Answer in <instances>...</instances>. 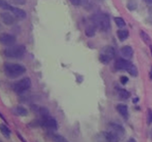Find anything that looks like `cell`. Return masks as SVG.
Wrapping results in <instances>:
<instances>
[{"label": "cell", "instance_id": "1", "mask_svg": "<svg viewBox=\"0 0 152 142\" xmlns=\"http://www.w3.org/2000/svg\"><path fill=\"white\" fill-rule=\"evenodd\" d=\"M4 70L7 75L11 78H17L19 75H23V72H26V69L22 65L19 64H14V63H6L4 66Z\"/></svg>", "mask_w": 152, "mask_h": 142}, {"label": "cell", "instance_id": "2", "mask_svg": "<svg viewBox=\"0 0 152 142\" xmlns=\"http://www.w3.org/2000/svg\"><path fill=\"white\" fill-rule=\"evenodd\" d=\"M92 20L94 22V25L96 27H98L99 29H101L102 30H107L110 27V21L109 17L106 14L99 13L96 15L92 17Z\"/></svg>", "mask_w": 152, "mask_h": 142}, {"label": "cell", "instance_id": "3", "mask_svg": "<svg viewBox=\"0 0 152 142\" xmlns=\"http://www.w3.org/2000/svg\"><path fill=\"white\" fill-rule=\"evenodd\" d=\"M26 53V47L23 45H15L7 47L4 50V55L9 58H22Z\"/></svg>", "mask_w": 152, "mask_h": 142}, {"label": "cell", "instance_id": "4", "mask_svg": "<svg viewBox=\"0 0 152 142\" xmlns=\"http://www.w3.org/2000/svg\"><path fill=\"white\" fill-rule=\"evenodd\" d=\"M114 57H115V51L111 46H105L99 54V60L103 64L109 63Z\"/></svg>", "mask_w": 152, "mask_h": 142}, {"label": "cell", "instance_id": "5", "mask_svg": "<svg viewBox=\"0 0 152 142\" xmlns=\"http://www.w3.org/2000/svg\"><path fill=\"white\" fill-rule=\"evenodd\" d=\"M31 86V81L28 78H23L20 81H17L15 84H14V90H15L17 93H20L25 92L26 90H28L29 87Z\"/></svg>", "mask_w": 152, "mask_h": 142}, {"label": "cell", "instance_id": "6", "mask_svg": "<svg viewBox=\"0 0 152 142\" xmlns=\"http://www.w3.org/2000/svg\"><path fill=\"white\" fill-rule=\"evenodd\" d=\"M110 132H111L113 135H115L117 139L124 136V133H125V130L122 126L118 124H110Z\"/></svg>", "mask_w": 152, "mask_h": 142}, {"label": "cell", "instance_id": "7", "mask_svg": "<svg viewBox=\"0 0 152 142\" xmlns=\"http://www.w3.org/2000/svg\"><path fill=\"white\" fill-rule=\"evenodd\" d=\"M1 42L6 46H11L16 42V36H12V34L4 33L1 36Z\"/></svg>", "mask_w": 152, "mask_h": 142}, {"label": "cell", "instance_id": "8", "mask_svg": "<svg viewBox=\"0 0 152 142\" xmlns=\"http://www.w3.org/2000/svg\"><path fill=\"white\" fill-rule=\"evenodd\" d=\"M15 18L16 17L13 15V14H10V13H7V12H3L1 14V21L5 25H13L15 23Z\"/></svg>", "mask_w": 152, "mask_h": 142}, {"label": "cell", "instance_id": "9", "mask_svg": "<svg viewBox=\"0 0 152 142\" xmlns=\"http://www.w3.org/2000/svg\"><path fill=\"white\" fill-rule=\"evenodd\" d=\"M43 126L47 129H56L58 127V123L57 121L54 119V118L51 117H47L45 118L43 121Z\"/></svg>", "mask_w": 152, "mask_h": 142}, {"label": "cell", "instance_id": "10", "mask_svg": "<svg viewBox=\"0 0 152 142\" xmlns=\"http://www.w3.org/2000/svg\"><path fill=\"white\" fill-rule=\"evenodd\" d=\"M131 63L126 59H123V58H120L118 60L116 61V64H115V68L117 70H125L127 71L128 68L130 67Z\"/></svg>", "mask_w": 152, "mask_h": 142}, {"label": "cell", "instance_id": "11", "mask_svg": "<svg viewBox=\"0 0 152 142\" xmlns=\"http://www.w3.org/2000/svg\"><path fill=\"white\" fill-rule=\"evenodd\" d=\"M10 11H11L13 15L15 16L16 18H18V19H26V11H23V10H22V9L17 8V7L12 6V8H11Z\"/></svg>", "mask_w": 152, "mask_h": 142}, {"label": "cell", "instance_id": "12", "mask_svg": "<svg viewBox=\"0 0 152 142\" xmlns=\"http://www.w3.org/2000/svg\"><path fill=\"white\" fill-rule=\"evenodd\" d=\"M134 54V50L133 48L129 46V45H126V46H123L121 48V55L125 58H131L133 56Z\"/></svg>", "mask_w": 152, "mask_h": 142}, {"label": "cell", "instance_id": "13", "mask_svg": "<svg viewBox=\"0 0 152 142\" xmlns=\"http://www.w3.org/2000/svg\"><path fill=\"white\" fill-rule=\"evenodd\" d=\"M116 109L121 116H123L125 119H128V116L129 115H128V107L126 105H124V104H120V105H117Z\"/></svg>", "mask_w": 152, "mask_h": 142}, {"label": "cell", "instance_id": "14", "mask_svg": "<svg viewBox=\"0 0 152 142\" xmlns=\"http://www.w3.org/2000/svg\"><path fill=\"white\" fill-rule=\"evenodd\" d=\"M117 36L121 41H124L129 37V32L127 30H119L117 32Z\"/></svg>", "mask_w": 152, "mask_h": 142}, {"label": "cell", "instance_id": "15", "mask_svg": "<svg viewBox=\"0 0 152 142\" xmlns=\"http://www.w3.org/2000/svg\"><path fill=\"white\" fill-rule=\"evenodd\" d=\"M85 33L86 36L89 37H93L96 34V26L95 25H90L86 27L85 30Z\"/></svg>", "mask_w": 152, "mask_h": 142}, {"label": "cell", "instance_id": "16", "mask_svg": "<svg viewBox=\"0 0 152 142\" xmlns=\"http://www.w3.org/2000/svg\"><path fill=\"white\" fill-rule=\"evenodd\" d=\"M140 36L141 40H143L144 43H146V44H150L151 43V37L148 36V34L144 32V30H140Z\"/></svg>", "mask_w": 152, "mask_h": 142}, {"label": "cell", "instance_id": "17", "mask_svg": "<svg viewBox=\"0 0 152 142\" xmlns=\"http://www.w3.org/2000/svg\"><path fill=\"white\" fill-rule=\"evenodd\" d=\"M127 72H129V74L132 75V77H137V69L136 66L133 65V64L130 65V67L128 68Z\"/></svg>", "mask_w": 152, "mask_h": 142}, {"label": "cell", "instance_id": "18", "mask_svg": "<svg viewBox=\"0 0 152 142\" xmlns=\"http://www.w3.org/2000/svg\"><path fill=\"white\" fill-rule=\"evenodd\" d=\"M118 94L121 99H128L130 97V93L122 88H118Z\"/></svg>", "mask_w": 152, "mask_h": 142}, {"label": "cell", "instance_id": "19", "mask_svg": "<svg viewBox=\"0 0 152 142\" xmlns=\"http://www.w3.org/2000/svg\"><path fill=\"white\" fill-rule=\"evenodd\" d=\"M15 112H16V114H18V115H20V116H26L27 115V110L23 106L17 107Z\"/></svg>", "mask_w": 152, "mask_h": 142}, {"label": "cell", "instance_id": "20", "mask_svg": "<svg viewBox=\"0 0 152 142\" xmlns=\"http://www.w3.org/2000/svg\"><path fill=\"white\" fill-rule=\"evenodd\" d=\"M114 22H115L117 27H124L126 26V22L124 21V19L121 18V17H116V18L114 19Z\"/></svg>", "mask_w": 152, "mask_h": 142}, {"label": "cell", "instance_id": "21", "mask_svg": "<svg viewBox=\"0 0 152 142\" xmlns=\"http://www.w3.org/2000/svg\"><path fill=\"white\" fill-rule=\"evenodd\" d=\"M137 7V2L134 1V0H129L127 3V8L130 10V11H134V10H136Z\"/></svg>", "mask_w": 152, "mask_h": 142}, {"label": "cell", "instance_id": "22", "mask_svg": "<svg viewBox=\"0 0 152 142\" xmlns=\"http://www.w3.org/2000/svg\"><path fill=\"white\" fill-rule=\"evenodd\" d=\"M0 6H1V8L2 9H4V10H11L12 8V5H10L8 2L6 1V0H1L0 1Z\"/></svg>", "mask_w": 152, "mask_h": 142}, {"label": "cell", "instance_id": "23", "mask_svg": "<svg viewBox=\"0 0 152 142\" xmlns=\"http://www.w3.org/2000/svg\"><path fill=\"white\" fill-rule=\"evenodd\" d=\"M53 140L54 142H67V140L65 139L64 136L58 135V134H55L53 136Z\"/></svg>", "mask_w": 152, "mask_h": 142}, {"label": "cell", "instance_id": "24", "mask_svg": "<svg viewBox=\"0 0 152 142\" xmlns=\"http://www.w3.org/2000/svg\"><path fill=\"white\" fill-rule=\"evenodd\" d=\"M1 132H2V134H4V136L9 137L10 134H11V130H10L6 126H1Z\"/></svg>", "mask_w": 152, "mask_h": 142}, {"label": "cell", "instance_id": "25", "mask_svg": "<svg viewBox=\"0 0 152 142\" xmlns=\"http://www.w3.org/2000/svg\"><path fill=\"white\" fill-rule=\"evenodd\" d=\"M146 121H147L148 124H152V110L151 109H149L147 111V119H146Z\"/></svg>", "mask_w": 152, "mask_h": 142}, {"label": "cell", "instance_id": "26", "mask_svg": "<svg viewBox=\"0 0 152 142\" xmlns=\"http://www.w3.org/2000/svg\"><path fill=\"white\" fill-rule=\"evenodd\" d=\"M39 112H40V114H41V115H42L44 118H47V117H48V114H49V113H48V110H47V109H45V108H41Z\"/></svg>", "mask_w": 152, "mask_h": 142}, {"label": "cell", "instance_id": "27", "mask_svg": "<svg viewBox=\"0 0 152 142\" xmlns=\"http://www.w3.org/2000/svg\"><path fill=\"white\" fill-rule=\"evenodd\" d=\"M128 81H129V78H128L127 77H121L120 78V81L122 84H126L128 82Z\"/></svg>", "mask_w": 152, "mask_h": 142}, {"label": "cell", "instance_id": "28", "mask_svg": "<svg viewBox=\"0 0 152 142\" xmlns=\"http://www.w3.org/2000/svg\"><path fill=\"white\" fill-rule=\"evenodd\" d=\"M69 1L71 2V4L74 5V6L80 5V3H81V0H69Z\"/></svg>", "mask_w": 152, "mask_h": 142}, {"label": "cell", "instance_id": "29", "mask_svg": "<svg viewBox=\"0 0 152 142\" xmlns=\"http://www.w3.org/2000/svg\"><path fill=\"white\" fill-rule=\"evenodd\" d=\"M13 2H14V3H16V4L22 5V4H25V3H26V0H13Z\"/></svg>", "mask_w": 152, "mask_h": 142}, {"label": "cell", "instance_id": "30", "mask_svg": "<svg viewBox=\"0 0 152 142\" xmlns=\"http://www.w3.org/2000/svg\"><path fill=\"white\" fill-rule=\"evenodd\" d=\"M143 1L145 2V3H147V4L152 5V0H143Z\"/></svg>", "mask_w": 152, "mask_h": 142}, {"label": "cell", "instance_id": "31", "mask_svg": "<svg viewBox=\"0 0 152 142\" xmlns=\"http://www.w3.org/2000/svg\"><path fill=\"white\" fill-rule=\"evenodd\" d=\"M128 142H137V141H136V139H134V138H130Z\"/></svg>", "mask_w": 152, "mask_h": 142}, {"label": "cell", "instance_id": "32", "mask_svg": "<svg viewBox=\"0 0 152 142\" xmlns=\"http://www.w3.org/2000/svg\"><path fill=\"white\" fill-rule=\"evenodd\" d=\"M137 101H139V99H137V98H136V99L134 100V102H137Z\"/></svg>", "mask_w": 152, "mask_h": 142}, {"label": "cell", "instance_id": "33", "mask_svg": "<svg viewBox=\"0 0 152 142\" xmlns=\"http://www.w3.org/2000/svg\"><path fill=\"white\" fill-rule=\"evenodd\" d=\"M150 51H151V54H152V46H150Z\"/></svg>", "mask_w": 152, "mask_h": 142}]
</instances>
